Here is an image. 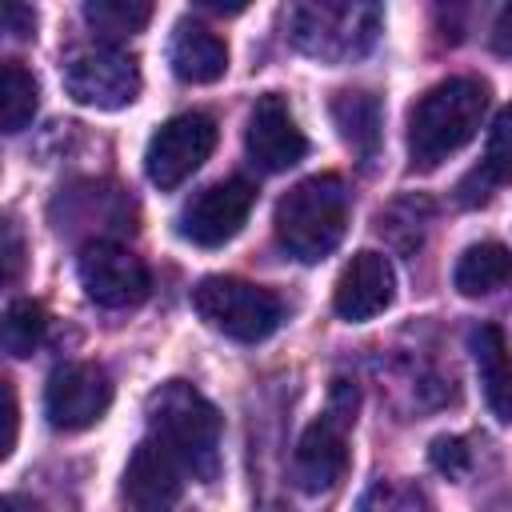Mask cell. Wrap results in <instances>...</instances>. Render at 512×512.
Returning a JSON list of instances; mask_svg holds the SVG:
<instances>
[{"label":"cell","instance_id":"cb8c5ba5","mask_svg":"<svg viewBox=\"0 0 512 512\" xmlns=\"http://www.w3.org/2000/svg\"><path fill=\"white\" fill-rule=\"evenodd\" d=\"M428 460H432V468H436V472H444V476L460 480V476L468 472L472 452H468V444H464L460 436H436V440H432V448H428Z\"/></svg>","mask_w":512,"mask_h":512},{"label":"cell","instance_id":"6da1fadb","mask_svg":"<svg viewBox=\"0 0 512 512\" xmlns=\"http://www.w3.org/2000/svg\"><path fill=\"white\" fill-rule=\"evenodd\" d=\"M488 84L480 76H448L432 84L408 108V160L416 172L440 168L452 152H460L484 124Z\"/></svg>","mask_w":512,"mask_h":512},{"label":"cell","instance_id":"484cf974","mask_svg":"<svg viewBox=\"0 0 512 512\" xmlns=\"http://www.w3.org/2000/svg\"><path fill=\"white\" fill-rule=\"evenodd\" d=\"M32 28H36V12H32L28 4H8V8H4V32H8L12 40H28Z\"/></svg>","mask_w":512,"mask_h":512},{"label":"cell","instance_id":"7c38bea8","mask_svg":"<svg viewBox=\"0 0 512 512\" xmlns=\"http://www.w3.org/2000/svg\"><path fill=\"white\" fill-rule=\"evenodd\" d=\"M184 464L176 460V452L168 444H160L156 436H144L120 476V500L128 512H168L176 508L180 492H184Z\"/></svg>","mask_w":512,"mask_h":512},{"label":"cell","instance_id":"8992f818","mask_svg":"<svg viewBox=\"0 0 512 512\" xmlns=\"http://www.w3.org/2000/svg\"><path fill=\"white\" fill-rule=\"evenodd\" d=\"M192 308L212 332L240 344L268 340L284 320V300L272 288L240 276H204L192 288Z\"/></svg>","mask_w":512,"mask_h":512},{"label":"cell","instance_id":"52a82bcc","mask_svg":"<svg viewBox=\"0 0 512 512\" xmlns=\"http://www.w3.org/2000/svg\"><path fill=\"white\" fill-rule=\"evenodd\" d=\"M60 80L64 92L84 104V108H100V112H116L128 108L140 96V64L128 48L96 40V44H80L64 56L60 64Z\"/></svg>","mask_w":512,"mask_h":512},{"label":"cell","instance_id":"3957f363","mask_svg":"<svg viewBox=\"0 0 512 512\" xmlns=\"http://www.w3.org/2000/svg\"><path fill=\"white\" fill-rule=\"evenodd\" d=\"M220 412L184 380H168L148 396V436L168 444L196 480L220 476Z\"/></svg>","mask_w":512,"mask_h":512},{"label":"cell","instance_id":"7a4b0ae2","mask_svg":"<svg viewBox=\"0 0 512 512\" xmlns=\"http://www.w3.org/2000/svg\"><path fill=\"white\" fill-rule=\"evenodd\" d=\"M276 240L288 256H296L300 264H316L328 252H336V244L348 232V184L336 172H316L300 184H292L272 216Z\"/></svg>","mask_w":512,"mask_h":512},{"label":"cell","instance_id":"e0dca14e","mask_svg":"<svg viewBox=\"0 0 512 512\" xmlns=\"http://www.w3.org/2000/svg\"><path fill=\"white\" fill-rule=\"evenodd\" d=\"M504 184H512V104H504V108L496 112V120H492V128H488L484 156H480V164L460 180L456 196H460V204L476 208V204H484V200H488L496 188H504Z\"/></svg>","mask_w":512,"mask_h":512},{"label":"cell","instance_id":"4fadbf2b","mask_svg":"<svg viewBox=\"0 0 512 512\" xmlns=\"http://www.w3.org/2000/svg\"><path fill=\"white\" fill-rule=\"evenodd\" d=\"M244 148L260 172H288L292 164L304 160L308 136L300 132V124L280 92L256 96V104L248 112V128H244Z\"/></svg>","mask_w":512,"mask_h":512},{"label":"cell","instance_id":"8fae6325","mask_svg":"<svg viewBox=\"0 0 512 512\" xmlns=\"http://www.w3.org/2000/svg\"><path fill=\"white\" fill-rule=\"evenodd\" d=\"M112 376L92 360L60 364L44 384V416L60 432L92 428L112 408Z\"/></svg>","mask_w":512,"mask_h":512},{"label":"cell","instance_id":"ac0fdd59","mask_svg":"<svg viewBox=\"0 0 512 512\" xmlns=\"http://www.w3.org/2000/svg\"><path fill=\"white\" fill-rule=\"evenodd\" d=\"M452 284L460 296H488V292L512 284V252L500 240L468 244L452 268Z\"/></svg>","mask_w":512,"mask_h":512},{"label":"cell","instance_id":"d6986e66","mask_svg":"<svg viewBox=\"0 0 512 512\" xmlns=\"http://www.w3.org/2000/svg\"><path fill=\"white\" fill-rule=\"evenodd\" d=\"M332 120L344 136V144L360 156L372 160L380 148V100L364 88H344L332 96Z\"/></svg>","mask_w":512,"mask_h":512},{"label":"cell","instance_id":"ba28073f","mask_svg":"<svg viewBox=\"0 0 512 512\" xmlns=\"http://www.w3.org/2000/svg\"><path fill=\"white\" fill-rule=\"evenodd\" d=\"M216 148V120L208 112H180L164 120L148 148H144V172L160 192L180 188Z\"/></svg>","mask_w":512,"mask_h":512},{"label":"cell","instance_id":"2e32d148","mask_svg":"<svg viewBox=\"0 0 512 512\" xmlns=\"http://www.w3.org/2000/svg\"><path fill=\"white\" fill-rule=\"evenodd\" d=\"M168 64L184 84H212L228 68V44L200 20H180L168 40Z\"/></svg>","mask_w":512,"mask_h":512},{"label":"cell","instance_id":"5bb4252c","mask_svg":"<svg viewBox=\"0 0 512 512\" xmlns=\"http://www.w3.org/2000/svg\"><path fill=\"white\" fill-rule=\"evenodd\" d=\"M396 300V272L388 264V256L380 252H356L332 288V308L340 320L364 324L372 316H380L388 304Z\"/></svg>","mask_w":512,"mask_h":512},{"label":"cell","instance_id":"7402d4cb","mask_svg":"<svg viewBox=\"0 0 512 512\" xmlns=\"http://www.w3.org/2000/svg\"><path fill=\"white\" fill-rule=\"evenodd\" d=\"M44 332H48V312L36 300L20 296L8 304V312H4V352L8 356H32L40 348Z\"/></svg>","mask_w":512,"mask_h":512},{"label":"cell","instance_id":"9a60e30c","mask_svg":"<svg viewBox=\"0 0 512 512\" xmlns=\"http://www.w3.org/2000/svg\"><path fill=\"white\" fill-rule=\"evenodd\" d=\"M468 352L484 388V404L500 424H512V352L500 324L484 320L468 332Z\"/></svg>","mask_w":512,"mask_h":512},{"label":"cell","instance_id":"277c9868","mask_svg":"<svg viewBox=\"0 0 512 512\" xmlns=\"http://www.w3.org/2000/svg\"><path fill=\"white\" fill-rule=\"evenodd\" d=\"M376 36H380V8L376 4L320 0V4H292L288 8L292 48L320 60V64H352L376 44Z\"/></svg>","mask_w":512,"mask_h":512},{"label":"cell","instance_id":"83f0119b","mask_svg":"<svg viewBox=\"0 0 512 512\" xmlns=\"http://www.w3.org/2000/svg\"><path fill=\"white\" fill-rule=\"evenodd\" d=\"M492 48L496 52H512V4L496 16V24H492Z\"/></svg>","mask_w":512,"mask_h":512},{"label":"cell","instance_id":"d4e9b609","mask_svg":"<svg viewBox=\"0 0 512 512\" xmlns=\"http://www.w3.org/2000/svg\"><path fill=\"white\" fill-rule=\"evenodd\" d=\"M20 268H24V244H20L16 224L8 220V224H4V280L16 284V280H20Z\"/></svg>","mask_w":512,"mask_h":512},{"label":"cell","instance_id":"4316f807","mask_svg":"<svg viewBox=\"0 0 512 512\" xmlns=\"http://www.w3.org/2000/svg\"><path fill=\"white\" fill-rule=\"evenodd\" d=\"M0 384H4V404H8V412H4V420H8L4 456H12V448H16V388H12V380H0Z\"/></svg>","mask_w":512,"mask_h":512},{"label":"cell","instance_id":"44dd1931","mask_svg":"<svg viewBox=\"0 0 512 512\" xmlns=\"http://www.w3.org/2000/svg\"><path fill=\"white\" fill-rule=\"evenodd\" d=\"M84 20L92 24V32H100L108 44L136 36L148 28L152 20V4L148 0H88L84 4Z\"/></svg>","mask_w":512,"mask_h":512},{"label":"cell","instance_id":"f1b7e54d","mask_svg":"<svg viewBox=\"0 0 512 512\" xmlns=\"http://www.w3.org/2000/svg\"><path fill=\"white\" fill-rule=\"evenodd\" d=\"M4 512H40V504H32L28 496L12 492V496H4Z\"/></svg>","mask_w":512,"mask_h":512},{"label":"cell","instance_id":"603a6c76","mask_svg":"<svg viewBox=\"0 0 512 512\" xmlns=\"http://www.w3.org/2000/svg\"><path fill=\"white\" fill-rule=\"evenodd\" d=\"M356 512H436L432 500L404 480H372L356 504Z\"/></svg>","mask_w":512,"mask_h":512},{"label":"cell","instance_id":"5b68a950","mask_svg":"<svg viewBox=\"0 0 512 512\" xmlns=\"http://www.w3.org/2000/svg\"><path fill=\"white\" fill-rule=\"evenodd\" d=\"M356 408H360L356 384L336 376L332 388H328L324 412L296 440L292 476H296L300 492L320 496V492H332L344 480V472H348V432L356 424Z\"/></svg>","mask_w":512,"mask_h":512},{"label":"cell","instance_id":"9c48e42d","mask_svg":"<svg viewBox=\"0 0 512 512\" xmlns=\"http://www.w3.org/2000/svg\"><path fill=\"white\" fill-rule=\"evenodd\" d=\"M76 276L84 296L100 308H136L152 288L148 264L116 240H88L76 256Z\"/></svg>","mask_w":512,"mask_h":512},{"label":"cell","instance_id":"30bf717a","mask_svg":"<svg viewBox=\"0 0 512 512\" xmlns=\"http://www.w3.org/2000/svg\"><path fill=\"white\" fill-rule=\"evenodd\" d=\"M256 204V184L244 176H228L216 180L208 188H200L176 216V232L200 248H220L228 244L252 216Z\"/></svg>","mask_w":512,"mask_h":512},{"label":"cell","instance_id":"ffe728a7","mask_svg":"<svg viewBox=\"0 0 512 512\" xmlns=\"http://www.w3.org/2000/svg\"><path fill=\"white\" fill-rule=\"evenodd\" d=\"M40 108V84L20 60H4L0 68V128L8 136L24 132Z\"/></svg>","mask_w":512,"mask_h":512}]
</instances>
